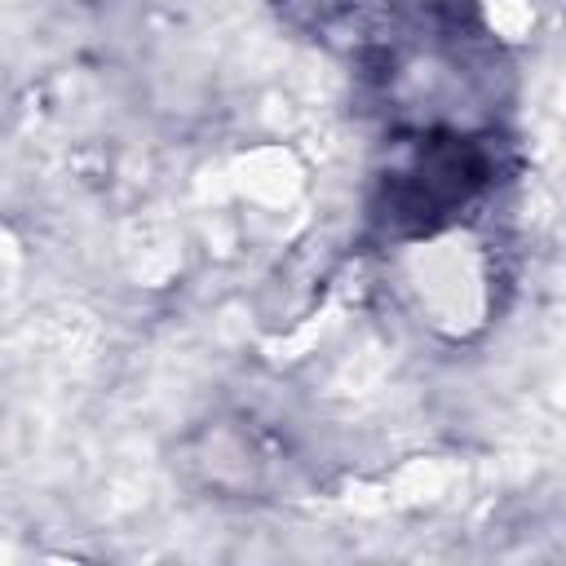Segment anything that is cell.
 <instances>
[{
  "label": "cell",
  "instance_id": "obj_1",
  "mask_svg": "<svg viewBox=\"0 0 566 566\" xmlns=\"http://www.w3.org/2000/svg\"><path fill=\"white\" fill-rule=\"evenodd\" d=\"M270 4L279 9V18L310 31L314 40L349 44V49L385 40L402 18V0H270Z\"/></svg>",
  "mask_w": 566,
  "mask_h": 566
}]
</instances>
